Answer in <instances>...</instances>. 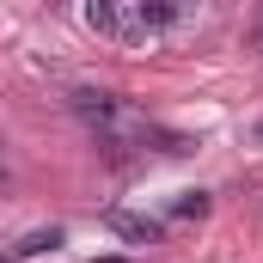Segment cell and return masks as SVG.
Listing matches in <instances>:
<instances>
[{
	"label": "cell",
	"mask_w": 263,
	"mask_h": 263,
	"mask_svg": "<svg viewBox=\"0 0 263 263\" xmlns=\"http://www.w3.org/2000/svg\"><path fill=\"white\" fill-rule=\"evenodd\" d=\"M0 190H6V159H0Z\"/></svg>",
	"instance_id": "5"
},
{
	"label": "cell",
	"mask_w": 263,
	"mask_h": 263,
	"mask_svg": "<svg viewBox=\"0 0 263 263\" xmlns=\"http://www.w3.org/2000/svg\"><path fill=\"white\" fill-rule=\"evenodd\" d=\"M55 245H62V227H37V233H25L18 245H6V257H12V263H31V257H49Z\"/></svg>",
	"instance_id": "3"
},
{
	"label": "cell",
	"mask_w": 263,
	"mask_h": 263,
	"mask_svg": "<svg viewBox=\"0 0 263 263\" xmlns=\"http://www.w3.org/2000/svg\"><path fill=\"white\" fill-rule=\"evenodd\" d=\"M257 43H263V12H257Z\"/></svg>",
	"instance_id": "7"
},
{
	"label": "cell",
	"mask_w": 263,
	"mask_h": 263,
	"mask_svg": "<svg viewBox=\"0 0 263 263\" xmlns=\"http://www.w3.org/2000/svg\"><path fill=\"white\" fill-rule=\"evenodd\" d=\"M104 227H110L117 239H129V245H159V239H165V227H159L153 214H129V208H110Z\"/></svg>",
	"instance_id": "2"
},
{
	"label": "cell",
	"mask_w": 263,
	"mask_h": 263,
	"mask_svg": "<svg viewBox=\"0 0 263 263\" xmlns=\"http://www.w3.org/2000/svg\"><path fill=\"white\" fill-rule=\"evenodd\" d=\"M92 263H123V257H92Z\"/></svg>",
	"instance_id": "6"
},
{
	"label": "cell",
	"mask_w": 263,
	"mask_h": 263,
	"mask_svg": "<svg viewBox=\"0 0 263 263\" xmlns=\"http://www.w3.org/2000/svg\"><path fill=\"white\" fill-rule=\"evenodd\" d=\"M202 214H208V190H184L172 202V220H202Z\"/></svg>",
	"instance_id": "4"
},
{
	"label": "cell",
	"mask_w": 263,
	"mask_h": 263,
	"mask_svg": "<svg viewBox=\"0 0 263 263\" xmlns=\"http://www.w3.org/2000/svg\"><path fill=\"white\" fill-rule=\"evenodd\" d=\"M178 18H184V12H178L172 0H129V6L92 0V6H86V25H92L98 37H117V43H153V37H165Z\"/></svg>",
	"instance_id": "1"
}]
</instances>
